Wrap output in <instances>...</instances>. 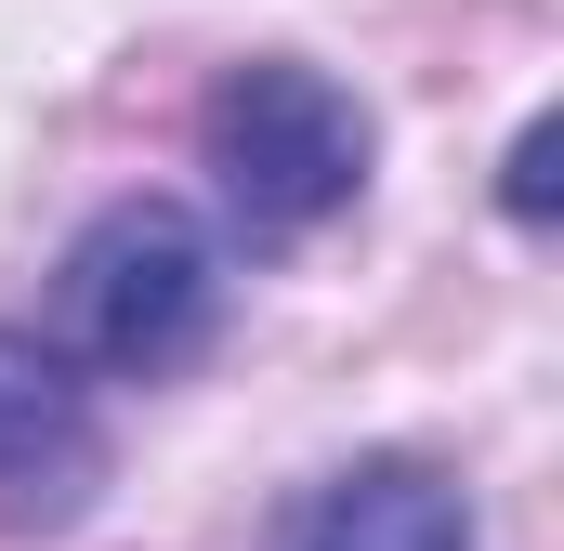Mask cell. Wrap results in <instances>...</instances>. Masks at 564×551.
Instances as JSON below:
<instances>
[{
  "label": "cell",
  "instance_id": "6da1fadb",
  "mask_svg": "<svg viewBox=\"0 0 564 551\" xmlns=\"http://www.w3.org/2000/svg\"><path fill=\"white\" fill-rule=\"evenodd\" d=\"M368 158H381L368 106H355L328 66H302V53L224 66L210 106H197V171H210V197H224V224H237L250 250H289V237L341 224V210L368 197Z\"/></svg>",
  "mask_w": 564,
  "mask_h": 551
},
{
  "label": "cell",
  "instance_id": "7a4b0ae2",
  "mask_svg": "<svg viewBox=\"0 0 564 551\" xmlns=\"http://www.w3.org/2000/svg\"><path fill=\"white\" fill-rule=\"evenodd\" d=\"M53 328L79 368L106 381H171L210 355L224 328V250L184 197H106L79 237H66V276H53Z\"/></svg>",
  "mask_w": 564,
  "mask_h": 551
},
{
  "label": "cell",
  "instance_id": "3957f363",
  "mask_svg": "<svg viewBox=\"0 0 564 551\" xmlns=\"http://www.w3.org/2000/svg\"><path fill=\"white\" fill-rule=\"evenodd\" d=\"M276 551H473V499L421 446H368V460H341L289 499Z\"/></svg>",
  "mask_w": 564,
  "mask_h": 551
},
{
  "label": "cell",
  "instance_id": "277c9868",
  "mask_svg": "<svg viewBox=\"0 0 564 551\" xmlns=\"http://www.w3.org/2000/svg\"><path fill=\"white\" fill-rule=\"evenodd\" d=\"M93 473H106V446H93V408H79V368L53 342L0 328V486H13V512L66 526Z\"/></svg>",
  "mask_w": 564,
  "mask_h": 551
},
{
  "label": "cell",
  "instance_id": "5b68a950",
  "mask_svg": "<svg viewBox=\"0 0 564 551\" xmlns=\"http://www.w3.org/2000/svg\"><path fill=\"white\" fill-rule=\"evenodd\" d=\"M552 144H564V119H525L512 158H499V210L512 224H552Z\"/></svg>",
  "mask_w": 564,
  "mask_h": 551
}]
</instances>
